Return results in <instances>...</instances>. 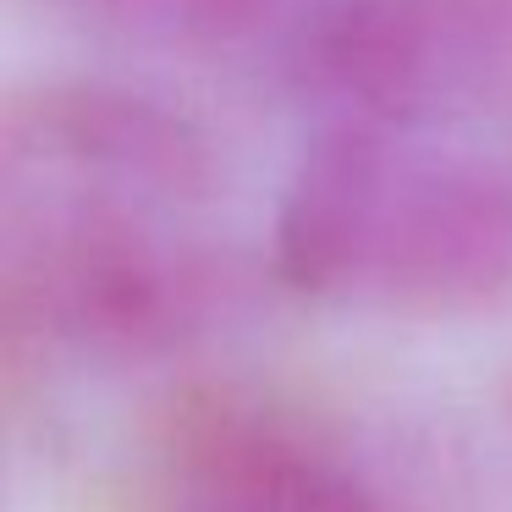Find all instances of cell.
Wrapping results in <instances>:
<instances>
[{
  "label": "cell",
  "mask_w": 512,
  "mask_h": 512,
  "mask_svg": "<svg viewBox=\"0 0 512 512\" xmlns=\"http://www.w3.org/2000/svg\"><path fill=\"white\" fill-rule=\"evenodd\" d=\"M303 72L358 122L424 127L512 89V0H336Z\"/></svg>",
  "instance_id": "2"
},
{
  "label": "cell",
  "mask_w": 512,
  "mask_h": 512,
  "mask_svg": "<svg viewBox=\"0 0 512 512\" xmlns=\"http://www.w3.org/2000/svg\"><path fill=\"white\" fill-rule=\"evenodd\" d=\"M89 23L122 28L144 39H171V45H221L243 39L276 12V0H56Z\"/></svg>",
  "instance_id": "4"
},
{
  "label": "cell",
  "mask_w": 512,
  "mask_h": 512,
  "mask_svg": "<svg viewBox=\"0 0 512 512\" xmlns=\"http://www.w3.org/2000/svg\"><path fill=\"white\" fill-rule=\"evenodd\" d=\"M182 479L199 512H391L386 496L270 413H210L182 446Z\"/></svg>",
  "instance_id": "3"
},
{
  "label": "cell",
  "mask_w": 512,
  "mask_h": 512,
  "mask_svg": "<svg viewBox=\"0 0 512 512\" xmlns=\"http://www.w3.org/2000/svg\"><path fill=\"white\" fill-rule=\"evenodd\" d=\"M276 270L292 292L347 309H490L512 287V182L424 127L353 122L292 171Z\"/></svg>",
  "instance_id": "1"
}]
</instances>
